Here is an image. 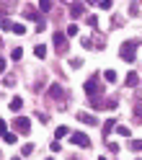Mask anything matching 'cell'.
<instances>
[{
    "instance_id": "2e32d148",
    "label": "cell",
    "mask_w": 142,
    "mask_h": 160,
    "mask_svg": "<svg viewBox=\"0 0 142 160\" xmlns=\"http://www.w3.org/2000/svg\"><path fill=\"white\" fill-rule=\"evenodd\" d=\"M21 57H23V49H21V47L11 49V59H21Z\"/></svg>"
},
{
    "instance_id": "cb8c5ba5",
    "label": "cell",
    "mask_w": 142,
    "mask_h": 160,
    "mask_svg": "<svg viewBox=\"0 0 142 160\" xmlns=\"http://www.w3.org/2000/svg\"><path fill=\"white\" fill-rule=\"evenodd\" d=\"M34 152V145H23L21 147V155H31Z\"/></svg>"
},
{
    "instance_id": "f546056e",
    "label": "cell",
    "mask_w": 142,
    "mask_h": 160,
    "mask_svg": "<svg viewBox=\"0 0 142 160\" xmlns=\"http://www.w3.org/2000/svg\"><path fill=\"white\" fill-rule=\"evenodd\" d=\"M5 132H8V124L3 122V119H0V134H5Z\"/></svg>"
},
{
    "instance_id": "6da1fadb",
    "label": "cell",
    "mask_w": 142,
    "mask_h": 160,
    "mask_svg": "<svg viewBox=\"0 0 142 160\" xmlns=\"http://www.w3.org/2000/svg\"><path fill=\"white\" fill-rule=\"evenodd\" d=\"M137 49H139V42H134V39H132V42H124V44L119 47V57L124 59V62H134Z\"/></svg>"
},
{
    "instance_id": "7a4b0ae2",
    "label": "cell",
    "mask_w": 142,
    "mask_h": 160,
    "mask_svg": "<svg viewBox=\"0 0 142 160\" xmlns=\"http://www.w3.org/2000/svg\"><path fill=\"white\" fill-rule=\"evenodd\" d=\"M85 93H88L90 98H98L101 93H104V83L98 80V75H93L90 80H85Z\"/></svg>"
},
{
    "instance_id": "8992f818",
    "label": "cell",
    "mask_w": 142,
    "mask_h": 160,
    "mask_svg": "<svg viewBox=\"0 0 142 160\" xmlns=\"http://www.w3.org/2000/svg\"><path fill=\"white\" fill-rule=\"evenodd\" d=\"M83 13H85V5L83 3H70V16H73V18H80Z\"/></svg>"
},
{
    "instance_id": "ba28073f",
    "label": "cell",
    "mask_w": 142,
    "mask_h": 160,
    "mask_svg": "<svg viewBox=\"0 0 142 160\" xmlns=\"http://www.w3.org/2000/svg\"><path fill=\"white\" fill-rule=\"evenodd\" d=\"M78 122H83V124H88V127L98 124V122H96V116H93V114H85V111H80V114H78Z\"/></svg>"
},
{
    "instance_id": "9a60e30c",
    "label": "cell",
    "mask_w": 142,
    "mask_h": 160,
    "mask_svg": "<svg viewBox=\"0 0 142 160\" xmlns=\"http://www.w3.org/2000/svg\"><path fill=\"white\" fill-rule=\"evenodd\" d=\"M23 13H26L28 18H34V21H39V16H36V11H34L31 5H26V8H23Z\"/></svg>"
},
{
    "instance_id": "83f0119b",
    "label": "cell",
    "mask_w": 142,
    "mask_h": 160,
    "mask_svg": "<svg viewBox=\"0 0 142 160\" xmlns=\"http://www.w3.org/2000/svg\"><path fill=\"white\" fill-rule=\"evenodd\" d=\"M49 147H52V152H59V150H62V145H59V142H57V139H54V142H52V145H49Z\"/></svg>"
},
{
    "instance_id": "4dcf8cb0",
    "label": "cell",
    "mask_w": 142,
    "mask_h": 160,
    "mask_svg": "<svg viewBox=\"0 0 142 160\" xmlns=\"http://www.w3.org/2000/svg\"><path fill=\"white\" fill-rule=\"evenodd\" d=\"M134 116H137V119H142V106H137V108H134Z\"/></svg>"
},
{
    "instance_id": "5b68a950",
    "label": "cell",
    "mask_w": 142,
    "mask_h": 160,
    "mask_svg": "<svg viewBox=\"0 0 142 160\" xmlns=\"http://www.w3.org/2000/svg\"><path fill=\"white\" fill-rule=\"evenodd\" d=\"M47 93L52 96V98H67V93H65V88L59 85V83H52V85H49V91H47Z\"/></svg>"
},
{
    "instance_id": "4316f807",
    "label": "cell",
    "mask_w": 142,
    "mask_h": 160,
    "mask_svg": "<svg viewBox=\"0 0 142 160\" xmlns=\"http://www.w3.org/2000/svg\"><path fill=\"white\" fill-rule=\"evenodd\" d=\"M88 26L96 28V26H98V18H96V16H88Z\"/></svg>"
},
{
    "instance_id": "277c9868",
    "label": "cell",
    "mask_w": 142,
    "mask_h": 160,
    "mask_svg": "<svg viewBox=\"0 0 142 160\" xmlns=\"http://www.w3.org/2000/svg\"><path fill=\"white\" fill-rule=\"evenodd\" d=\"M70 142L78 145V147H90V139H88V134H83V132H73V134H70Z\"/></svg>"
},
{
    "instance_id": "7402d4cb",
    "label": "cell",
    "mask_w": 142,
    "mask_h": 160,
    "mask_svg": "<svg viewBox=\"0 0 142 160\" xmlns=\"http://www.w3.org/2000/svg\"><path fill=\"white\" fill-rule=\"evenodd\" d=\"M13 34H26V26L23 23H13Z\"/></svg>"
},
{
    "instance_id": "e575fe53",
    "label": "cell",
    "mask_w": 142,
    "mask_h": 160,
    "mask_svg": "<svg viewBox=\"0 0 142 160\" xmlns=\"http://www.w3.org/2000/svg\"><path fill=\"white\" fill-rule=\"evenodd\" d=\"M11 160H21V158H11Z\"/></svg>"
},
{
    "instance_id": "3957f363",
    "label": "cell",
    "mask_w": 142,
    "mask_h": 160,
    "mask_svg": "<svg viewBox=\"0 0 142 160\" xmlns=\"http://www.w3.org/2000/svg\"><path fill=\"white\" fill-rule=\"evenodd\" d=\"M11 124H13L16 132H21V134H28V132H31V119H28V116H16Z\"/></svg>"
},
{
    "instance_id": "836d02e7",
    "label": "cell",
    "mask_w": 142,
    "mask_h": 160,
    "mask_svg": "<svg viewBox=\"0 0 142 160\" xmlns=\"http://www.w3.org/2000/svg\"><path fill=\"white\" fill-rule=\"evenodd\" d=\"M62 3H75V0H62Z\"/></svg>"
},
{
    "instance_id": "7c38bea8",
    "label": "cell",
    "mask_w": 142,
    "mask_h": 160,
    "mask_svg": "<svg viewBox=\"0 0 142 160\" xmlns=\"http://www.w3.org/2000/svg\"><path fill=\"white\" fill-rule=\"evenodd\" d=\"M34 54H36L39 59H44V57H47V47H44V44H36V47H34Z\"/></svg>"
},
{
    "instance_id": "4fadbf2b",
    "label": "cell",
    "mask_w": 142,
    "mask_h": 160,
    "mask_svg": "<svg viewBox=\"0 0 142 160\" xmlns=\"http://www.w3.org/2000/svg\"><path fill=\"white\" fill-rule=\"evenodd\" d=\"M104 80H106V83H116V72H114V70H106V72H104Z\"/></svg>"
},
{
    "instance_id": "ffe728a7",
    "label": "cell",
    "mask_w": 142,
    "mask_h": 160,
    "mask_svg": "<svg viewBox=\"0 0 142 160\" xmlns=\"http://www.w3.org/2000/svg\"><path fill=\"white\" fill-rule=\"evenodd\" d=\"M101 8H104V11H111V8H114V0H101L98 3Z\"/></svg>"
},
{
    "instance_id": "d6986e66",
    "label": "cell",
    "mask_w": 142,
    "mask_h": 160,
    "mask_svg": "<svg viewBox=\"0 0 142 160\" xmlns=\"http://www.w3.org/2000/svg\"><path fill=\"white\" fill-rule=\"evenodd\" d=\"M65 134H67V127H57V129H54V137H57V139H62Z\"/></svg>"
},
{
    "instance_id": "484cf974",
    "label": "cell",
    "mask_w": 142,
    "mask_h": 160,
    "mask_svg": "<svg viewBox=\"0 0 142 160\" xmlns=\"http://www.w3.org/2000/svg\"><path fill=\"white\" fill-rule=\"evenodd\" d=\"M5 85H8V88L16 85V78H13V75H5Z\"/></svg>"
},
{
    "instance_id": "30bf717a",
    "label": "cell",
    "mask_w": 142,
    "mask_h": 160,
    "mask_svg": "<svg viewBox=\"0 0 142 160\" xmlns=\"http://www.w3.org/2000/svg\"><path fill=\"white\" fill-rule=\"evenodd\" d=\"M8 106H11V111H21V108H23V98L16 96V98H11V103H8Z\"/></svg>"
},
{
    "instance_id": "8fae6325",
    "label": "cell",
    "mask_w": 142,
    "mask_h": 160,
    "mask_svg": "<svg viewBox=\"0 0 142 160\" xmlns=\"http://www.w3.org/2000/svg\"><path fill=\"white\" fill-rule=\"evenodd\" d=\"M114 129H116V122H114V119H109V122H104V137L109 139V134L114 132Z\"/></svg>"
},
{
    "instance_id": "5bb4252c",
    "label": "cell",
    "mask_w": 142,
    "mask_h": 160,
    "mask_svg": "<svg viewBox=\"0 0 142 160\" xmlns=\"http://www.w3.org/2000/svg\"><path fill=\"white\" fill-rule=\"evenodd\" d=\"M39 8H42L44 13H49L52 11V0H39Z\"/></svg>"
},
{
    "instance_id": "603a6c76",
    "label": "cell",
    "mask_w": 142,
    "mask_h": 160,
    "mask_svg": "<svg viewBox=\"0 0 142 160\" xmlns=\"http://www.w3.org/2000/svg\"><path fill=\"white\" fill-rule=\"evenodd\" d=\"M3 139H5L8 145H13V142H16V134H13V132H5V134H3Z\"/></svg>"
},
{
    "instance_id": "d4e9b609",
    "label": "cell",
    "mask_w": 142,
    "mask_h": 160,
    "mask_svg": "<svg viewBox=\"0 0 142 160\" xmlns=\"http://www.w3.org/2000/svg\"><path fill=\"white\" fill-rule=\"evenodd\" d=\"M75 34H78V26L70 23V26H67V36H75Z\"/></svg>"
},
{
    "instance_id": "d6a6232c",
    "label": "cell",
    "mask_w": 142,
    "mask_h": 160,
    "mask_svg": "<svg viewBox=\"0 0 142 160\" xmlns=\"http://www.w3.org/2000/svg\"><path fill=\"white\" fill-rule=\"evenodd\" d=\"M3 70H5V59H0V72H3Z\"/></svg>"
},
{
    "instance_id": "f1b7e54d",
    "label": "cell",
    "mask_w": 142,
    "mask_h": 160,
    "mask_svg": "<svg viewBox=\"0 0 142 160\" xmlns=\"http://www.w3.org/2000/svg\"><path fill=\"white\" fill-rule=\"evenodd\" d=\"M129 13H132V16H137V13H139V8H137V3H132V5H129Z\"/></svg>"
},
{
    "instance_id": "e0dca14e",
    "label": "cell",
    "mask_w": 142,
    "mask_h": 160,
    "mask_svg": "<svg viewBox=\"0 0 142 160\" xmlns=\"http://www.w3.org/2000/svg\"><path fill=\"white\" fill-rule=\"evenodd\" d=\"M0 28H3V31H13V23L8 21V18H3V21H0Z\"/></svg>"
},
{
    "instance_id": "44dd1931",
    "label": "cell",
    "mask_w": 142,
    "mask_h": 160,
    "mask_svg": "<svg viewBox=\"0 0 142 160\" xmlns=\"http://www.w3.org/2000/svg\"><path fill=\"white\" fill-rule=\"evenodd\" d=\"M116 132H119L121 137H129V127H124V124H119V127H116Z\"/></svg>"
},
{
    "instance_id": "9c48e42d",
    "label": "cell",
    "mask_w": 142,
    "mask_h": 160,
    "mask_svg": "<svg viewBox=\"0 0 142 160\" xmlns=\"http://www.w3.org/2000/svg\"><path fill=\"white\" fill-rule=\"evenodd\" d=\"M124 83H127L129 88H134V85L139 83V75L134 72V70H132V72H127V78H124Z\"/></svg>"
},
{
    "instance_id": "52a82bcc",
    "label": "cell",
    "mask_w": 142,
    "mask_h": 160,
    "mask_svg": "<svg viewBox=\"0 0 142 160\" xmlns=\"http://www.w3.org/2000/svg\"><path fill=\"white\" fill-rule=\"evenodd\" d=\"M54 49H57L59 54L65 52V34H62V31H57V34H54Z\"/></svg>"
},
{
    "instance_id": "d590c367",
    "label": "cell",
    "mask_w": 142,
    "mask_h": 160,
    "mask_svg": "<svg viewBox=\"0 0 142 160\" xmlns=\"http://www.w3.org/2000/svg\"><path fill=\"white\" fill-rule=\"evenodd\" d=\"M98 160H106V158H98Z\"/></svg>"
},
{
    "instance_id": "1f68e13d",
    "label": "cell",
    "mask_w": 142,
    "mask_h": 160,
    "mask_svg": "<svg viewBox=\"0 0 142 160\" xmlns=\"http://www.w3.org/2000/svg\"><path fill=\"white\" fill-rule=\"evenodd\" d=\"M85 3H88V5H98L101 0H85Z\"/></svg>"
},
{
    "instance_id": "ac0fdd59",
    "label": "cell",
    "mask_w": 142,
    "mask_h": 160,
    "mask_svg": "<svg viewBox=\"0 0 142 160\" xmlns=\"http://www.w3.org/2000/svg\"><path fill=\"white\" fill-rule=\"evenodd\" d=\"M134 152H142V139H132V145H129Z\"/></svg>"
},
{
    "instance_id": "8d00e7d4",
    "label": "cell",
    "mask_w": 142,
    "mask_h": 160,
    "mask_svg": "<svg viewBox=\"0 0 142 160\" xmlns=\"http://www.w3.org/2000/svg\"><path fill=\"white\" fill-rule=\"evenodd\" d=\"M47 160H52V158H47Z\"/></svg>"
}]
</instances>
